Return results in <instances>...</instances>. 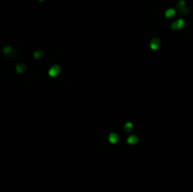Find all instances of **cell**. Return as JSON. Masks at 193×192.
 I'll list each match as a JSON object with an SVG mask.
<instances>
[{"label": "cell", "instance_id": "6da1fadb", "mask_svg": "<svg viewBox=\"0 0 193 192\" xmlns=\"http://www.w3.org/2000/svg\"><path fill=\"white\" fill-rule=\"evenodd\" d=\"M184 26H185V22H184V20H178L176 23H174L171 25V27H172L173 29H179V28H181V27H184Z\"/></svg>", "mask_w": 193, "mask_h": 192}, {"label": "cell", "instance_id": "7a4b0ae2", "mask_svg": "<svg viewBox=\"0 0 193 192\" xmlns=\"http://www.w3.org/2000/svg\"><path fill=\"white\" fill-rule=\"evenodd\" d=\"M158 45H159V41L157 40V39H155V40L152 42V43H151V48L153 50L157 49Z\"/></svg>", "mask_w": 193, "mask_h": 192}, {"label": "cell", "instance_id": "3957f363", "mask_svg": "<svg viewBox=\"0 0 193 192\" xmlns=\"http://www.w3.org/2000/svg\"><path fill=\"white\" fill-rule=\"evenodd\" d=\"M128 142L129 143H136L137 142V140H138V138H137L136 136H131L128 138Z\"/></svg>", "mask_w": 193, "mask_h": 192}, {"label": "cell", "instance_id": "277c9868", "mask_svg": "<svg viewBox=\"0 0 193 192\" xmlns=\"http://www.w3.org/2000/svg\"><path fill=\"white\" fill-rule=\"evenodd\" d=\"M165 14H166L167 17H171V16L174 15V10H173L172 9H170L169 10H167Z\"/></svg>", "mask_w": 193, "mask_h": 192}, {"label": "cell", "instance_id": "5b68a950", "mask_svg": "<svg viewBox=\"0 0 193 192\" xmlns=\"http://www.w3.org/2000/svg\"><path fill=\"white\" fill-rule=\"evenodd\" d=\"M125 128H126V130H129L132 128V124L131 123H128V124H126V126H125Z\"/></svg>", "mask_w": 193, "mask_h": 192}]
</instances>
